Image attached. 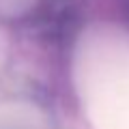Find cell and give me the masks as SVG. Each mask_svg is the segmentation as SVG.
Listing matches in <instances>:
<instances>
[{
    "mask_svg": "<svg viewBox=\"0 0 129 129\" xmlns=\"http://www.w3.org/2000/svg\"><path fill=\"white\" fill-rule=\"evenodd\" d=\"M75 75L92 129H129V37H88Z\"/></svg>",
    "mask_w": 129,
    "mask_h": 129,
    "instance_id": "6da1fadb",
    "label": "cell"
}]
</instances>
